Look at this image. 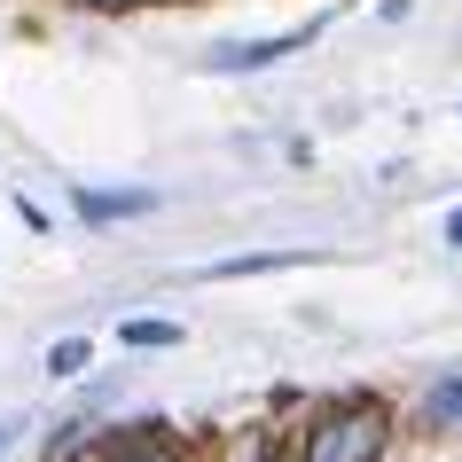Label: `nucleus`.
<instances>
[{"mask_svg": "<svg viewBox=\"0 0 462 462\" xmlns=\"http://www.w3.org/2000/svg\"><path fill=\"white\" fill-rule=\"evenodd\" d=\"M125 345H180L172 321H125Z\"/></svg>", "mask_w": 462, "mask_h": 462, "instance_id": "7", "label": "nucleus"}, {"mask_svg": "<svg viewBox=\"0 0 462 462\" xmlns=\"http://www.w3.org/2000/svg\"><path fill=\"white\" fill-rule=\"evenodd\" d=\"M79 212L102 227V219H134V212H149V196H142V189H79Z\"/></svg>", "mask_w": 462, "mask_h": 462, "instance_id": "4", "label": "nucleus"}, {"mask_svg": "<svg viewBox=\"0 0 462 462\" xmlns=\"http://www.w3.org/2000/svg\"><path fill=\"white\" fill-rule=\"evenodd\" d=\"M0 447H8V431H0Z\"/></svg>", "mask_w": 462, "mask_h": 462, "instance_id": "9", "label": "nucleus"}, {"mask_svg": "<svg viewBox=\"0 0 462 462\" xmlns=\"http://www.w3.org/2000/svg\"><path fill=\"white\" fill-rule=\"evenodd\" d=\"M384 439H392V423H384V408H368V400H353V408H321L298 462H376V455H384Z\"/></svg>", "mask_w": 462, "mask_h": 462, "instance_id": "1", "label": "nucleus"}, {"mask_svg": "<svg viewBox=\"0 0 462 462\" xmlns=\"http://www.w3.org/2000/svg\"><path fill=\"white\" fill-rule=\"evenodd\" d=\"M423 423H431V431H462V376H439V384L423 392Z\"/></svg>", "mask_w": 462, "mask_h": 462, "instance_id": "5", "label": "nucleus"}, {"mask_svg": "<svg viewBox=\"0 0 462 462\" xmlns=\"http://www.w3.org/2000/svg\"><path fill=\"white\" fill-rule=\"evenodd\" d=\"M95 462H189V455H180V439H165V431H118Z\"/></svg>", "mask_w": 462, "mask_h": 462, "instance_id": "2", "label": "nucleus"}, {"mask_svg": "<svg viewBox=\"0 0 462 462\" xmlns=\"http://www.w3.org/2000/svg\"><path fill=\"white\" fill-rule=\"evenodd\" d=\"M447 244H455V251H462V212H455V219H447Z\"/></svg>", "mask_w": 462, "mask_h": 462, "instance_id": "8", "label": "nucleus"}, {"mask_svg": "<svg viewBox=\"0 0 462 462\" xmlns=\"http://www.w3.org/2000/svg\"><path fill=\"white\" fill-rule=\"evenodd\" d=\"M291 48H306V32H291V40H244V48H219L212 71H267V63H282Z\"/></svg>", "mask_w": 462, "mask_h": 462, "instance_id": "3", "label": "nucleus"}, {"mask_svg": "<svg viewBox=\"0 0 462 462\" xmlns=\"http://www.w3.org/2000/svg\"><path fill=\"white\" fill-rule=\"evenodd\" d=\"M87 361H95V353H87V337H63V345L48 353V368H55V376H79Z\"/></svg>", "mask_w": 462, "mask_h": 462, "instance_id": "6", "label": "nucleus"}]
</instances>
